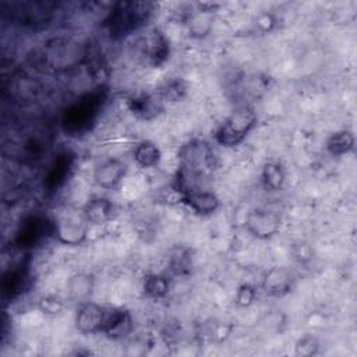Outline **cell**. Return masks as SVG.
<instances>
[{
	"label": "cell",
	"instance_id": "8992f818",
	"mask_svg": "<svg viewBox=\"0 0 357 357\" xmlns=\"http://www.w3.org/2000/svg\"><path fill=\"white\" fill-rule=\"evenodd\" d=\"M50 237H54L53 218L40 212H32L18 223L13 244L22 251L32 250L42 245Z\"/></svg>",
	"mask_w": 357,
	"mask_h": 357
},
{
	"label": "cell",
	"instance_id": "e0dca14e",
	"mask_svg": "<svg viewBox=\"0 0 357 357\" xmlns=\"http://www.w3.org/2000/svg\"><path fill=\"white\" fill-rule=\"evenodd\" d=\"M82 215L89 225L102 226L112 222L116 218V205L107 197H92L82 206Z\"/></svg>",
	"mask_w": 357,
	"mask_h": 357
},
{
	"label": "cell",
	"instance_id": "6da1fadb",
	"mask_svg": "<svg viewBox=\"0 0 357 357\" xmlns=\"http://www.w3.org/2000/svg\"><path fill=\"white\" fill-rule=\"evenodd\" d=\"M215 167V155L211 145L202 139H191L178 152V166L174 174V190L181 195L204 188Z\"/></svg>",
	"mask_w": 357,
	"mask_h": 357
},
{
	"label": "cell",
	"instance_id": "d6986e66",
	"mask_svg": "<svg viewBox=\"0 0 357 357\" xmlns=\"http://www.w3.org/2000/svg\"><path fill=\"white\" fill-rule=\"evenodd\" d=\"M132 331H134V319L131 312L124 308L113 307L102 335H105L112 340H120L127 337Z\"/></svg>",
	"mask_w": 357,
	"mask_h": 357
},
{
	"label": "cell",
	"instance_id": "5b68a950",
	"mask_svg": "<svg viewBox=\"0 0 357 357\" xmlns=\"http://www.w3.org/2000/svg\"><path fill=\"white\" fill-rule=\"evenodd\" d=\"M88 47L68 38H53L43 46V63L54 71H68L85 63Z\"/></svg>",
	"mask_w": 357,
	"mask_h": 357
},
{
	"label": "cell",
	"instance_id": "9a60e30c",
	"mask_svg": "<svg viewBox=\"0 0 357 357\" xmlns=\"http://www.w3.org/2000/svg\"><path fill=\"white\" fill-rule=\"evenodd\" d=\"M180 202L184 204L192 213L198 216H211L216 213L220 206V198L208 188L192 190L180 195Z\"/></svg>",
	"mask_w": 357,
	"mask_h": 357
},
{
	"label": "cell",
	"instance_id": "52a82bcc",
	"mask_svg": "<svg viewBox=\"0 0 357 357\" xmlns=\"http://www.w3.org/2000/svg\"><path fill=\"white\" fill-rule=\"evenodd\" d=\"M54 238L64 245H81L88 237L89 223L82 211L63 209L53 218Z\"/></svg>",
	"mask_w": 357,
	"mask_h": 357
},
{
	"label": "cell",
	"instance_id": "4316f807",
	"mask_svg": "<svg viewBox=\"0 0 357 357\" xmlns=\"http://www.w3.org/2000/svg\"><path fill=\"white\" fill-rule=\"evenodd\" d=\"M162 102H169V103H174L181 100L185 95H187V84L184 82V79L176 77L172 78L169 81H165L155 92Z\"/></svg>",
	"mask_w": 357,
	"mask_h": 357
},
{
	"label": "cell",
	"instance_id": "8fae6325",
	"mask_svg": "<svg viewBox=\"0 0 357 357\" xmlns=\"http://www.w3.org/2000/svg\"><path fill=\"white\" fill-rule=\"evenodd\" d=\"M31 266L28 259H21L11 265L1 276V298L3 301H14L21 297L32 283Z\"/></svg>",
	"mask_w": 357,
	"mask_h": 357
},
{
	"label": "cell",
	"instance_id": "7402d4cb",
	"mask_svg": "<svg viewBox=\"0 0 357 357\" xmlns=\"http://www.w3.org/2000/svg\"><path fill=\"white\" fill-rule=\"evenodd\" d=\"M261 183L265 191L278 192L286 183V169L279 160H268L261 170Z\"/></svg>",
	"mask_w": 357,
	"mask_h": 357
},
{
	"label": "cell",
	"instance_id": "7a4b0ae2",
	"mask_svg": "<svg viewBox=\"0 0 357 357\" xmlns=\"http://www.w3.org/2000/svg\"><path fill=\"white\" fill-rule=\"evenodd\" d=\"M109 100V88L103 84L84 92L61 112L60 127L68 137H82L91 132L106 103Z\"/></svg>",
	"mask_w": 357,
	"mask_h": 357
},
{
	"label": "cell",
	"instance_id": "f1b7e54d",
	"mask_svg": "<svg viewBox=\"0 0 357 357\" xmlns=\"http://www.w3.org/2000/svg\"><path fill=\"white\" fill-rule=\"evenodd\" d=\"M191 268V257L187 250L177 248L169 259V271L174 276H183L190 273Z\"/></svg>",
	"mask_w": 357,
	"mask_h": 357
},
{
	"label": "cell",
	"instance_id": "83f0119b",
	"mask_svg": "<svg viewBox=\"0 0 357 357\" xmlns=\"http://www.w3.org/2000/svg\"><path fill=\"white\" fill-rule=\"evenodd\" d=\"M321 342L312 333L301 335L294 343V354L298 357H312L319 353Z\"/></svg>",
	"mask_w": 357,
	"mask_h": 357
},
{
	"label": "cell",
	"instance_id": "7c38bea8",
	"mask_svg": "<svg viewBox=\"0 0 357 357\" xmlns=\"http://www.w3.org/2000/svg\"><path fill=\"white\" fill-rule=\"evenodd\" d=\"M139 50L145 61L152 68L162 67L170 57L169 38L158 26L148 29L138 40Z\"/></svg>",
	"mask_w": 357,
	"mask_h": 357
},
{
	"label": "cell",
	"instance_id": "9c48e42d",
	"mask_svg": "<svg viewBox=\"0 0 357 357\" xmlns=\"http://www.w3.org/2000/svg\"><path fill=\"white\" fill-rule=\"evenodd\" d=\"M113 307L102 305L95 301H84L78 304L75 312V328L82 335L103 333V329L109 321Z\"/></svg>",
	"mask_w": 357,
	"mask_h": 357
},
{
	"label": "cell",
	"instance_id": "1f68e13d",
	"mask_svg": "<svg viewBox=\"0 0 357 357\" xmlns=\"http://www.w3.org/2000/svg\"><path fill=\"white\" fill-rule=\"evenodd\" d=\"M257 298V289L251 283H241L234 294V303L240 308H248Z\"/></svg>",
	"mask_w": 357,
	"mask_h": 357
},
{
	"label": "cell",
	"instance_id": "603a6c76",
	"mask_svg": "<svg viewBox=\"0 0 357 357\" xmlns=\"http://www.w3.org/2000/svg\"><path fill=\"white\" fill-rule=\"evenodd\" d=\"M132 159L141 169H155L160 165V148L149 139L138 142L132 151Z\"/></svg>",
	"mask_w": 357,
	"mask_h": 357
},
{
	"label": "cell",
	"instance_id": "ba28073f",
	"mask_svg": "<svg viewBox=\"0 0 357 357\" xmlns=\"http://www.w3.org/2000/svg\"><path fill=\"white\" fill-rule=\"evenodd\" d=\"M75 162L77 156L73 151L61 149L60 152H57L43 174V191H46L47 194H54L60 191L74 174Z\"/></svg>",
	"mask_w": 357,
	"mask_h": 357
},
{
	"label": "cell",
	"instance_id": "d6a6232c",
	"mask_svg": "<svg viewBox=\"0 0 357 357\" xmlns=\"http://www.w3.org/2000/svg\"><path fill=\"white\" fill-rule=\"evenodd\" d=\"M255 24L261 32L266 33L275 29V26L278 25V20L272 13H262L261 15H258Z\"/></svg>",
	"mask_w": 357,
	"mask_h": 357
},
{
	"label": "cell",
	"instance_id": "4fadbf2b",
	"mask_svg": "<svg viewBox=\"0 0 357 357\" xmlns=\"http://www.w3.org/2000/svg\"><path fill=\"white\" fill-rule=\"evenodd\" d=\"M296 275L286 266H272L264 272L261 289L269 297H284L293 291Z\"/></svg>",
	"mask_w": 357,
	"mask_h": 357
},
{
	"label": "cell",
	"instance_id": "d4e9b609",
	"mask_svg": "<svg viewBox=\"0 0 357 357\" xmlns=\"http://www.w3.org/2000/svg\"><path fill=\"white\" fill-rule=\"evenodd\" d=\"M356 145L354 134L349 130H337L332 132L325 141V149L331 156L340 158L353 152Z\"/></svg>",
	"mask_w": 357,
	"mask_h": 357
},
{
	"label": "cell",
	"instance_id": "3957f363",
	"mask_svg": "<svg viewBox=\"0 0 357 357\" xmlns=\"http://www.w3.org/2000/svg\"><path fill=\"white\" fill-rule=\"evenodd\" d=\"M153 13L151 1L120 0L116 1L105 18V28L110 39H123L146 25Z\"/></svg>",
	"mask_w": 357,
	"mask_h": 357
},
{
	"label": "cell",
	"instance_id": "277c9868",
	"mask_svg": "<svg viewBox=\"0 0 357 357\" xmlns=\"http://www.w3.org/2000/svg\"><path fill=\"white\" fill-rule=\"evenodd\" d=\"M257 121L258 117L254 107L250 105L237 106L216 128L213 139L223 148L238 146L257 127Z\"/></svg>",
	"mask_w": 357,
	"mask_h": 357
},
{
	"label": "cell",
	"instance_id": "cb8c5ba5",
	"mask_svg": "<svg viewBox=\"0 0 357 357\" xmlns=\"http://www.w3.org/2000/svg\"><path fill=\"white\" fill-rule=\"evenodd\" d=\"M195 7V6H194ZM185 26L188 36L192 39L206 38L213 26V13L201 11L198 8L192 10L190 17L185 20Z\"/></svg>",
	"mask_w": 357,
	"mask_h": 357
},
{
	"label": "cell",
	"instance_id": "2e32d148",
	"mask_svg": "<svg viewBox=\"0 0 357 357\" xmlns=\"http://www.w3.org/2000/svg\"><path fill=\"white\" fill-rule=\"evenodd\" d=\"M127 106L132 116L144 121H151L156 119L165 110V103L162 102V99L156 93L146 92L128 98Z\"/></svg>",
	"mask_w": 357,
	"mask_h": 357
},
{
	"label": "cell",
	"instance_id": "484cf974",
	"mask_svg": "<svg viewBox=\"0 0 357 357\" xmlns=\"http://www.w3.org/2000/svg\"><path fill=\"white\" fill-rule=\"evenodd\" d=\"M172 279L166 273H149L144 278L142 291L151 300H163L170 291Z\"/></svg>",
	"mask_w": 357,
	"mask_h": 357
},
{
	"label": "cell",
	"instance_id": "f546056e",
	"mask_svg": "<svg viewBox=\"0 0 357 357\" xmlns=\"http://www.w3.org/2000/svg\"><path fill=\"white\" fill-rule=\"evenodd\" d=\"M64 300L57 296V294H45L42 297H39L36 307L38 310L47 317H54L61 314V311L64 310Z\"/></svg>",
	"mask_w": 357,
	"mask_h": 357
},
{
	"label": "cell",
	"instance_id": "30bf717a",
	"mask_svg": "<svg viewBox=\"0 0 357 357\" xmlns=\"http://www.w3.org/2000/svg\"><path fill=\"white\" fill-rule=\"evenodd\" d=\"M244 227L254 238L269 240L279 233L282 227V216L276 211L268 208H255L247 213Z\"/></svg>",
	"mask_w": 357,
	"mask_h": 357
},
{
	"label": "cell",
	"instance_id": "5bb4252c",
	"mask_svg": "<svg viewBox=\"0 0 357 357\" xmlns=\"http://www.w3.org/2000/svg\"><path fill=\"white\" fill-rule=\"evenodd\" d=\"M127 173V165L117 158H109L96 165L92 178L103 190H114L123 181Z\"/></svg>",
	"mask_w": 357,
	"mask_h": 357
},
{
	"label": "cell",
	"instance_id": "4dcf8cb0",
	"mask_svg": "<svg viewBox=\"0 0 357 357\" xmlns=\"http://www.w3.org/2000/svg\"><path fill=\"white\" fill-rule=\"evenodd\" d=\"M290 255L298 265H308L314 259V248L308 241L298 240L290 245Z\"/></svg>",
	"mask_w": 357,
	"mask_h": 357
},
{
	"label": "cell",
	"instance_id": "ac0fdd59",
	"mask_svg": "<svg viewBox=\"0 0 357 357\" xmlns=\"http://www.w3.org/2000/svg\"><path fill=\"white\" fill-rule=\"evenodd\" d=\"M47 146L49 142L46 134L32 131L17 144V156L21 162L35 163L43 158V155L47 152Z\"/></svg>",
	"mask_w": 357,
	"mask_h": 357
},
{
	"label": "cell",
	"instance_id": "ffe728a7",
	"mask_svg": "<svg viewBox=\"0 0 357 357\" xmlns=\"http://www.w3.org/2000/svg\"><path fill=\"white\" fill-rule=\"evenodd\" d=\"M14 18L24 26L36 28L46 25L52 20V10L43 3H26L17 7Z\"/></svg>",
	"mask_w": 357,
	"mask_h": 357
},
{
	"label": "cell",
	"instance_id": "44dd1931",
	"mask_svg": "<svg viewBox=\"0 0 357 357\" xmlns=\"http://www.w3.org/2000/svg\"><path fill=\"white\" fill-rule=\"evenodd\" d=\"M66 287L68 298L81 304L91 298L95 289V278L86 272H78L67 279Z\"/></svg>",
	"mask_w": 357,
	"mask_h": 357
}]
</instances>
